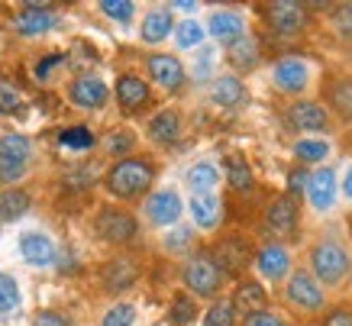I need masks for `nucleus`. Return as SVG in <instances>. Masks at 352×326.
<instances>
[{
	"instance_id": "nucleus-13",
	"label": "nucleus",
	"mask_w": 352,
	"mask_h": 326,
	"mask_svg": "<svg viewBox=\"0 0 352 326\" xmlns=\"http://www.w3.org/2000/svg\"><path fill=\"white\" fill-rule=\"evenodd\" d=\"M13 26L20 36H39V32H49L55 26V13L52 7H43V3H26L13 17Z\"/></svg>"
},
{
	"instance_id": "nucleus-12",
	"label": "nucleus",
	"mask_w": 352,
	"mask_h": 326,
	"mask_svg": "<svg viewBox=\"0 0 352 326\" xmlns=\"http://www.w3.org/2000/svg\"><path fill=\"white\" fill-rule=\"evenodd\" d=\"M307 81H310V72H307V62H304V58L288 55V58H278L275 62V85L281 87V91L300 94V91L307 87Z\"/></svg>"
},
{
	"instance_id": "nucleus-7",
	"label": "nucleus",
	"mask_w": 352,
	"mask_h": 326,
	"mask_svg": "<svg viewBox=\"0 0 352 326\" xmlns=\"http://www.w3.org/2000/svg\"><path fill=\"white\" fill-rule=\"evenodd\" d=\"M94 230L100 239H107V242H126L136 236V220H133V213H126V210L104 207V210L97 213Z\"/></svg>"
},
{
	"instance_id": "nucleus-4",
	"label": "nucleus",
	"mask_w": 352,
	"mask_h": 326,
	"mask_svg": "<svg viewBox=\"0 0 352 326\" xmlns=\"http://www.w3.org/2000/svg\"><path fill=\"white\" fill-rule=\"evenodd\" d=\"M310 13L304 3H294V0H275L265 7V23L278 36H298V32L307 30Z\"/></svg>"
},
{
	"instance_id": "nucleus-41",
	"label": "nucleus",
	"mask_w": 352,
	"mask_h": 326,
	"mask_svg": "<svg viewBox=\"0 0 352 326\" xmlns=\"http://www.w3.org/2000/svg\"><path fill=\"white\" fill-rule=\"evenodd\" d=\"M333 23H336V30L352 36V3H340V7H333Z\"/></svg>"
},
{
	"instance_id": "nucleus-46",
	"label": "nucleus",
	"mask_w": 352,
	"mask_h": 326,
	"mask_svg": "<svg viewBox=\"0 0 352 326\" xmlns=\"http://www.w3.org/2000/svg\"><path fill=\"white\" fill-rule=\"evenodd\" d=\"M323 326H352V314L349 310H333V314L323 320Z\"/></svg>"
},
{
	"instance_id": "nucleus-15",
	"label": "nucleus",
	"mask_w": 352,
	"mask_h": 326,
	"mask_svg": "<svg viewBox=\"0 0 352 326\" xmlns=\"http://www.w3.org/2000/svg\"><path fill=\"white\" fill-rule=\"evenodd\" d=\"M68 97H72V104L85 107V110H94V107H100L107 100V85L100 78H94V74H81V78L72 81Z\"/></svg>"
},
{
	"instance_id": "nucleus-40",
	"label": "nucleus",
	"mask_w": 352,
	"mask_h": 326,
	"mask_svg": "<svg viewBox=\"0 0 352 326\" xmlns=\"http://www.w3.org/2000/svg\"><path fill=\"white\" fill-rule=\"evenodd\" d=\"M100 10L107 13L110 20H120V23H126L129 17H133V10H136V7H133L129 0H104V3H100Z\"/></svg>"
},
{
	"instance_id": "nucleus-35",
	"label": "nucleus",
	"mask_w": 352,
	"mask_h": 326,
	"mask_svg": "<svg viewBox=\"0 0 352 326\" xmlns=\"http://www.w3.org/2000/svg\"><path fill=\"white\" fill-rule=\"evenodd\" d=\"M23 107V91L10 78H0V113H16Z\"/></svg>"
},
{
	"instance_id": "nucleus-48",
	"label": "nucleus",
	"mask_w": 352,
	"mask_h": 326,
	"mask_svg": "<svg viewBox=\"0 0 352 326\" xmlns=\"http://www.w3.org/2000/svg\"><path fill=\"white\" fill-rule=\"evenodd\" d=\"M307 184V175L304 171H291V178H288V194L294 197V188H304Z\"/></svg>"
},
{
	"instance_id": "nucleus-38",
	"label": "nucleus",
	"mask_w": 352,
	"mask_h": 326,
	"mask_svg": "<svg viewBox=\"0 0 352 326\" xmlns=\"http://www.w3.org/2000/svg\"><path fill=\"white\" fill-rule=\"evenodd\" d=\"M133 323H136V307L133 304H113L100 320V326H133Z\"/></svg>"
},
{
	"instance_id": "nucleus-17",
	"label": "nucleus",
	"mask_w": 352,
	"mask_h": 326,
	"mask_svg": "<svg viewBox=\"0 0 352 326\" xmlns=\"http://www.w3.org/2000/svg\"><path fill=\"white\" fill-rule=\"evenodd\" d=\"M20 255L30 265H52L55 262V242L49 239L45 232H23Z\"/></svg>"
},
{
	"instance_id": "nucleus-2",
	"label": "nucleus",
	"mask_w": 352,
	"mask_h": 326,
	"mask_svg": "<svg viewBox=\"0 0 352 326\" xmlns=\"http://www.w3.org/2000/svg\"><path fill=\"white\" fill-rule=\"evenodd\" d=\"M310 268H314V278L323 284H340L349 272V252L342 249L340 242H317L314 252H310Z\"/></svg>"
},
{
	"instance_id": "nucleus-31",
	"label": "nucleus",
	"mask_w": 352,
	"mask_h": 326,
	"mask_svg": "<svg viewBox=\"0 0 352 326\" xmlns=\"http://www.w3.org/2000/svg\"><path fill=\"white\" fill-rule=\"evenodd\" d=\"M294 155L300 162H323L330 155V142L327 139H317V136H307V139H298L294 142Z\"/></svg>"
},
{
	"instance_id": "nucleus-28",
	"label": "nucleus",
	"mask_w": 352,
	"mask_h": 326,
	"mask_svg": "<svg viewBox=\"0 0 352 326\" xmlns=\"http://www.w3.org/2000/svg\"><path fill=\"white\" fill-rule=\"evenodd\" d=\"M330 104L333 110L352 123V78H336L330 85Z\"/></svg>"
},
{
	"instance_id": "nucleus-14",
	"label": "nucleus",
	"mask_w": 352,
	"mask_h": 326,
	"mask_svg": "<svg viewBox=\"0 0 352 326\" xmlns=\"http://www.w3.org/2000/svg\"><path fill=\"white\" fill-rule=\"evenodd\" d=\"M146 213H149V220L155 223V226H175L178 217H182V197H178L171 188H165V191H159V194L149 197Z\"/></svg>"
},
{
	"instance_id": "nucleus-42",
	"label": "nucleus",
	"mask_w": 352,
	"mask_h": 326,
	"mask_svg": "<svg viewBox=\"0 0 352 326\" xmlns=\"http://www.w3.org/2000/svg\"><path fill=\"white\" fill-rule=\"evenodd\" d=\"M107 149L113 152V155H120V152H129V149H133V133H126V129L110 133V136H107Z\"/></svg>"
},
{
	"instance_id": "nucleus-39",
	"label": "nucleus",
	"mask_w": 352,
	"mask_h": 326,
	"mask_svg": "<svg viewBox=\"0 0 352 326\" xmlns=\"http://www.w3.org/2000/svg\"><path fill=\"white\" fill-rule=\"evenodd\" d=\"M204 326H236V307L233 304H214L204 314Z\"/></svg>"
},
{
	"instance_id": "nucleus-22",
	"label": "nucleus",
	"mask_w": 352,
	"mask_h": 326,
	"mask_svg": "<svg viewBox=\"0 0 352 326\" xmlns=\"http://www.w3.org/2000/svg\"><path fill=\"white\" fill-rule=\"evenodd\" d=\"M171 26H175V20H171V10L168 7H155L152 13H146V20H142V43H162V39H168Z\"/></svg>"
},
{
	"instance_id": "nucleus-27",
	"label": "nucleus",
	"mask_w": 352,
	"mask_h": 326,
	"mask_svg": "<svg viewBox=\"0 0 352 326\" xmlns=\"http://www.w3.org/2000/svg\"><path fill=\"white\" fill-rule=\"evenodd\" d=\"M104 281H107L110 291H123L129 284L136 281V265L129 262V259H117V262H110L104 268Z\"/></svg>"
},
{
	"instance_id": "nucleus-9",
	"label": "nucleus",
	"mask_w": 352,
	"mask_h": 326,
	"mask_svg": "<svg viewBox=\"0 0 352 326\" xmlns=\"http://www.w3.org/2000/svg\"><path fill=\"white\" fill-rule=\"evenodd\" d=\"M288 123L294 129H304V133H327L330 116L317 100H298L288 107Z\"/></svg>"
},
{
	"instance_id": "nucleus-8",
	"label": "nucleus",
	"mask_w": 352,
	"mask_h": 326,
	"mask_svg": "<svg viewBox=\"0 0 352 326\" xmlns=\"http://www.w3.org/2000/svg\"><path fill=\"white\" fill-rule=\"evenodd\" d=\"M288 301L300 310H320L323 307V287L310 272H294L288 278Z\"/></svg>"
},
{
	"instance_id": "nucleus-36",
	"label": "nucleus",
	"mask_w": 352,
	"mask_h": 326,
	"mask_svg": "<svg viewBox=\"0 0 352 326\" xmlns=\"http://www.w3.org/2000/svg\"><path fill=\"white\" fill-rule=\"evenodd\" d=\"M175 43L182 45V49H197L204 43V26L194 20H184L178 30H175Z\"/></svg>"
},
{
	"instance_id": "nucleus-30",
	"label": "nucleus",
	"mask_w": 352,
	"mask_h": 326,
	"mask_svg": "<svg viewBox=\"0 0 352 326\" xmlns=\"http://www.w3.org/2000/svg\"><path fill=\"white\" fill-rule=\"evenodd\" d=\"M226 178H230V184H233L236 191H249L252 184H256L252 169H249V162H245L243 155H230V158H226Z\"/></svg>"
},
{
	"instance_id": "nucleus-47",
	"label": "nucleus",
	"mask_w": 352,
	"mask_h": 326,
	"mask_svg": "<svg viewBox=\"0 0 352 326\" xmlns=\"http://www.w3.org/2000/svg\"><path fill=\"white\" fill-rule=\"evenodd\" d=\"M58 62H62V55H45L43 62L36 65V78H49V72H52Z\"/></svg>"
},
{
	"instance_id": "nucleus-45",
	"label": "nucleus",
	"mask_w": 352,
	"mask_h": 326,
	"mask_svg": "<svg viewBox=\"0 0 352 326\" xmlns=\"http://www.w3.org/2000/svg\"><path fill=\"white\" fill-rule=\"evenodd\" d=\"M243 326H285V323H281V316H275L272 310H262V314L245 316V323H243Z\"/></svg>"
},
{
	"instance_id": "nucleus-1",
	"label": "nucleus",
	"mask_w": 352,
	"mask_h": 326,
	"mask_svg": "<svg viewBox=\"0 0 352 326\" xmlns=\"http://www.w3.org/2000/svg\"><path fill=\"white\" fill-rule=\"evenodd\" d=\"M155 178V169H152L149 158H123L117 162L107 175V188L113 197H123V200H133L139 194H146Z\"/></svg>"
},
{
	"instance_id": "nucleus-50",
	"label": "nucleus",
	"mask_w": 352,
	"mask_h": 326,
	"mask_svg": "<svg viewBox=\"0 0 352 326\" xmlns=\"http://www.w3.org/2000/svg\"><path fill=\"white\" fill-rule=\"evenodd\" d=\"M342 194L352 200V165H349V171H346V178H342Z\"/></svg>"
},
{
	"instance_id": "nucleus-33",
	"label": "nucleus",
	"mask_w": 352,
	"mask_h": 326,
	"mask_svg": "<svg viewBox=\"0 0 352 326\" xmlns=\"http://www.w3.org/2000/svg\"><path fill=\"white\" fill-rule=\"evenodd\" d=\"M194 316H197V304H194V297L178 294L175 301H171L168 320H171L175 326H188V323H194Z\"/></svg>"
},
{
	"instance_id": "nucleus-10",
	"label": "nucleus",
	"mask_w": 352,
	"mask_h": 326,
	"mask_svg": "<svg viewBox=\"0 0 352 326\" xmlns=\"http://www.w3.org/2000/svg\"><path fill=\"white\" fill-rule=\"evenodd\" d=\"M298 220H300V207L298 200L291 197V194H281V197L272 204L265 210V226L278 236H288V232L298 230Z\"/></svg>"
},
{
	"instance_id": "nucleus-5",
	"label": "nucleus",
	"mask_w": 352,
	"mask_h": 326,
	"mask_svg": "<svg viewBox=\"0 0 352 326\" xmlns=\"http://www.w3.org/2000/svg\"><path fill=\"white\" fill-rule=\"evenodd\" d=\"M184 284L191 287L194 294L201 297H210L220 291V284H223V272L217 268V262L210 255H197L191 262L184 265Z\"/></svg>"
},
{
	"instance_id": "nucleus-11",
	"label": "nucleus",
	"mask_w": 352,
	"mask_h": 326,
	"mask_svg": "<svg viewBox=\"0 0 352 326\" xmlns=\"http://www.w3.org/2000/svg\"><path fill=\"white\" fill-rule=\"evenodd\" d=\"M256 268L258 274L265 278V281H281L285 274L291 272V255L285 246H278V242H268V246H262L256 255Z\"/></svg>"
},
{
	"instance_id": "nucleus-25",
	"label": "nucleus",
	"mask_w": 352,
	"mask_h": 326,
	"mask_svg": "<svg viewBox=\"0 0 352 326\" xmlns=\"http://www.w3.org/2000/svg\"><path fill=\"white\" fill-rule=\"evenodd\" d=\"M210 97H214V104H220V107H236V104H243L245 87H243V81H239V78L226 74V78H217V81H214Z\"/></svg>"
},
{
	"instance_id": "nucleus-32",
	"label": "nucleus",
	"mask_w": 352,
	"mask_h": 326,
	"mask_svg": "<svg viewBox=\"0 0 352 326\" xmlns=\"http://www.w3.org/2000/svg\"><path fill=\"white\" fill-rule=\"evenodd\" d=\"M230 62H233L236 68H252V65L258 62L256 39H249V36H243V39H236V43L230 45Z\"/></svg>"
},
{
	"instance_id": "nucleus-29",
	"label": "nucleus",
	"mask_w": 352,
	"mask_h": 326,
	"mask_svg": "<svg viewBox=\"0 0 352 326\" xmlns=\"http://www.w3.org/2000/svg\"><path fill=\"white\" fill-rule=\"evenodd\" d=\"M26 210H30L26 191H3L0 194V220H20Z\"/></svg>"
},
{
	"instance_id": "nucleus-44",
	"label": "nucleus",
	"mask_w": 352,
	"mask_h": 326,
	"mask_svg": "<svg viewBox=\"0 0 352 326\" xmlns=\"http://www.w3.org/2000/svg\"><path fill=\"white\" fill-rule=\"evenodd\" d=\"M32 326H72V323H68V316L55 314V310H43V314L32 316Z\"/></svg>"
},
{
	"instance_id": "nucleus-16",
	"label": "nucleus",
	"mask_w": 352,
	"mask_h": 326,
	"mask_svg": "<svg viewBox=\"0 0 352 326\" xmlns=\"http://www.w3.org/2000/svg\"><path fill=\"white\" fill-rule=\"evenodd\" d=\"M149 74H152V81L162 87H168V91H178L184 81V65L175 58V55H149Z\"/></svg>"
},
{
	"instance_id": "nucleus-3",
	"label": "nucleus",
	"mask_w": 352,
	"mask_h": 326,
	"mask_svg": "<svg viewBox=\"0 0 352 326\" xmlns=\"http://www.w3.org/2000/svg\"><path fill=\"white\" fill-rule=\"evenodd\" d=\"M30 155L32 146L30 139L20 136V133H3L0 136V181L10 184V181H20L30 169Z\"/></svg>"
},
{
	"instance_id": "nucleus-24",
	"label": "nucleus",
	"mask_w": 352,
	"mask_h": 326,
	"mask_svg": "<svg viewBox=\"0 0 352 326\" xmlns=\"http://www.w3.org/2000/svg\"><path fill=\"white\" fill-rule=\"evenodd\" d=\"M217 268L223 274H236L239 268H245V262H249V252H245V246L243 242H223L220 249H217Z\"/></svg>"
},
{
	"instance_id": "nucleus-43",
	"label": "nucleus",
	"mask_w": 352,
	"mask_h": 326,
	"mask_svg": "<svg viewBox=\"0 0 352 326\" xmlns=\"http://www.w3.org/2000/svg\"><path fill=\"white\" fill-rule=\"evenodd\" d=\"M188 242H191V230H175L171 236H165V249L168 252H184Z\"/></svg>"
},
{
	"instance_id": "nucleus-49",
	"label": "nucleus",
	"mask_w": 352,
	"mask_h": 326,
	"mask_svg": "<svg viewBox=\"0 0 352 326\" xmlns=\"http://www.w3.org/2000/svg\"><path fill=\"white\" fill-rule=\"evenodd\" d=\"M210 62H214V55H210V52H204V55H201V62H197V74H207Z\"/></svg>"
},
{
	"instance_id": "nucleus-26",
	"label": "nucleus",
	"mask_w": 352,
	"mask_h": 326,
	"mask_svg": "<svg viewBox=\"0 0 352 326\" xmlns=\"http://www.w3.org/2000/svg\"><path fill=\"white\" fill-rule=\"evenodd\" d=\"M217 178H220V171H217L214 162H197L188 169V188L194 194H207V191H214Z\"/></svg>"
},
{
	"instance_id": "nucleus-37",
	"label": "nucleus",
	"mask_w": 352,
	"mask_h": 326,
	"mask_svg": "<svg viewBox=\"0 0 352 326\" xmlns=\"http://www.w3.org/2000/svg\"><path fill=\"white\" fill-rule=\"evenodd\" d=\"M58 142H62L65 149H91L94 146V133L87 127H68V129H62Z\"/></svg>"
},
{
	"instance_id": "nucleus-23",
	"label": "nucleus",
	"mask_w": 352,
	"mask_h": 326,
	"mask_svg": "<svg viewBox=\"0 0 352 326\" xmlns=\"http://www.w3.org/2000/svg\"><path fill=\"white\" fill-rule=\"evenodd\" d=\"M178 133H182V116L175 113V110H162V113H155L149 120V136L155 139V142H175L178 139Z\"/></svg>"
},
{
	"instance_id": "nucleus-6",
	"label": "nucleus",
	"mask_w": 352,
	"mask_h": 326,
	"mask_svg": "<svg viewBox=\"0 0 352 326\" xmlns=\"http://www.w3.org/2000/svg\"><path fill=\"white\" fill-rule=\"evenodd\" d=\"M304 194H307L310 207L317 213L333 210L336 204V171L333 169H317L307 175V184H304Z\"/></svg>"
},
{
	"instance_id": "nucleus-18",
	"label": "nucleus",
	"mask_w": 352,
	"mask_h": 326,
	"mask_svg": "<svg viewBox=\"0 0 352 326\" xmlns=\"http://www.w3.org/2000/svg\"><path fill=\"white\" fill-rule=\"evenodd\" d=\"M207 30H210V36L214 39H220V43L233 45L236 39H243L245 36V20L239 17V13L233 10H220L210 17V23H207Z\"/></svg>"
},
{
	"instance_id": "nucleus-19",
	"label": "nucleus",
	"mask_w": 352,
	"mask_h": 326,
	"mask_svg": "<svg viewBox=\"0 0 352 326\" xmlns=\"http://www.w3.org/2000/svg\"><path fill=\"white\" fill-rule=\"evenodd\" d=\"M191 217L194 223H197V230H214L217 223H220V213H223V207H220V197H217L214 191H207V194H191Z\"/></svg>"
},
{
	"instance_id": "nucleus-20",
	"label": "nucleus",
	"mask_w": 352,
	"mask_h": 326,
	"mask_svg": "<svg viewBox=\"0 0 352 326\" xmlns=\"http://www.w3.org/2000/svg\"><path fill=\"white\" fill-rule=\"evenodd\" d=\"M117 100H120V107H123V110H139V107L149 100V85H146L139 74H120Z\"/></svg>"
},
{
	"instance_id": "nucleus-34",
	"label": "nucleus",
	"mask_w": 352,
	"mask_h": 326,
	"mask_svg": "<svg viewBox=\"0 0 352 326\" xmlns=\"http://www.w3.org/2000/svg\"><path fill=\"white\" fill-rule=\"evenodd\" d=\"M16 304H20V284L13 274L0 272V316L16 310Z\"/></svg>"
},
{
	"instance_id": "nucleus-21",
	"label": "nucleus",
	"mask_w": 352,
	"mask_h": 326,
	"mask_svg": "<svg viewBox=\"0 0 352 326\" xmlns=\"http://www.w3.org/2000/svg\"><path fill=\"white\" fill-rule=\"evenodd\" d=\"M265 304H268V294H265V287H262L258 281H245V284H239V287H236L233 307H236V310H243L245 316L262 314V310H265Z\"/></svg>"
}]
</instances>
